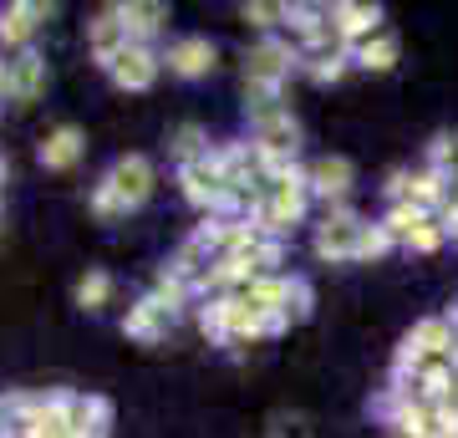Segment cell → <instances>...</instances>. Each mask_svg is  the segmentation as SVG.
Segmentation results:
<instances>
[{
  "label": "cell",
  "mask_w": 458,
  "mask_h": 438,
  "mask_svg": "<svg viewBox=\"0 0 458 438\" xmlns=\"http://www.w3.org/2000/svg\"><path fill=\"white\" fill-rule=\"evenodd\" d=\"M301 62H306V56H301L291 41L265 36V41H255V47L245 51V82H270V87H280V82L291 77Z\"/></svg>",
  "instance_id": "6da1fadb"
},
{
  "label": "cell",
  "mask_w": 458,
  "mask_h": 438,
  "mask_svg": "<svg viewBox=\"0 0 458 438\" xmlns=\"http://www.w3.org/2000/svg\"><path fill=\"white\" fill-rule=\"evenodd\" d=\"M361 229H367V219H357L352 210H331L327 219L316 225V255L321 260H357Z\"/></svg>",
  "instance_id": "7a4b0ae2"
},
{
  "label": "cell",
  "mask_w": 458,
  "mask_h": 438,
  "mask_svg": "<svg viewBox=\"0 0 458 438\" xmlns=\"http://www.w3.org/2000/svg\"><path fill=\"white\" fill-rule=\"evenodd\" d=\"M377 21H382V5H367V0H342V5H331V26H336V41H342L346 51H357L361 41H372Z\"/></svg>",
  "instance_id": "3957f363"
},
{
  "label": "cell",
  "mask_w": 458,
  "mask_h": 438,
  "mask_svg": "<svg viewBox=\"0 0 458 438\" xmlns=\"http://www.w3.org/2000/svg\"><path fill=\"white\" fill-rule=\"evenodd\" d=\"M158 72H164V56L153 47H128L113 66H107V77H113L123 92H148V87L158 82Z\"/></svg>",
  "instance_id": "277c9868"
},
{
  "label": "cell",
  "mask_w": 458,
  "mask_h": 438,
  "mask_svg": "<svg viewBox=\"0 0 458 438\" xmlns=\"http://www.w3.org/2000/svg\"><path fill=\"white\" fill-rule=\"evenodd\" d=\"M107 184L117 189V199H123L128 210H138V204H148V194H153V163H148L143 153H123V159L107 168Z\"/></svg>",
  "instance_id": "5b68a950"
},
{
  "label": "cell",
  "mask_w": 458,
  "mask_h": 438,
  "mask_svg": "<svg viewBox=\"0 0 458 438\" xmlns=\"http://www.w3.org/2000/svg\"><path fill=\"white\" fill-rule=\"evenodd\" d=\"M214 41L209 36H179L174 47L164 51V66L174 72V77H183V82H199V77H209L214 72Z\"/></svg>",
  "instance_id": "8992f818"
},
{
  "label": "cell",
  "mask_w": 458,
  "mask_h": 438,
  "mask_svg": "<svg viewBox=\"0 0 458 438\" xmlns=\"http://www.w3.org/2000/svg\"><path fill=\"white\" fill-rule=\"evenodd\" d=\"M352 163L342 159V153H327V159H316L311 168H306V184H311L316 199H327L331 210H342V199L352 194Z\"/></svg>",
  "instance_id": "52a82bcc"
},
{
  "label": "cell",
  "mask_w": 458,
  "mask_h": 438,
  "mask_svg": "<svg viewBox=\"0 0 458 438\" xmlns=\"http://www.w3.org/2000/svg\"><path fill=\"white\" fill-rule=\"evenodd\" d=\"M87 47H92L98 66H113L117 56L132 47V41H128V26H123V16H117V5H102L98 16H92V26H87Z\"/></svg>",
  "instance_id": "ba28073f"
},
{
  "label": "cell",
  "mask_w": 458,
  "mask_h": 438,
  "mask_svg": "<svg viewBox=\"0 0 458 438\" xmlns=\"http://www.w3.org/2000/svg\"><path fill=\"white\" fill-rule=\"evenodd\" d=\"M174 316L179 311L168 306V301H158V296H143L138 306H128V316H123V331H128L132 341H164L168 337V326H174Z\"/></svg>",
  "instance_id": "9c48e42d"
},
{
  "label": "cell",
  "mask_w": 458,
  "mask_h": 438,
  "mask_svg": "<svg viewBox=\"0 0 458 438\" xmlns=\"http://www.w3.org/2000/svg\"><path fill=\"white\" fill-rule=\"evenodd\" d=\"M295 148H301V128H295L291 113H276L255 123V153L260 159H295Z\"/></svg>",
  "instance_id": "30bf717a"
},
{
  "label": "cell",
  "mask_w": 458,
  "mask_h": 438,
  "mask_svg": "<svg viewBox=\"0 0 458 438\" xmlns=\"http://www.w3.org/2000/svg\"><path fill=\"white\" fill-rule=\"evenodd\" d=\"M47 16H51V5H41V0H16V5H5V11H0V47H26L31 31Z\"/></svg>",
  "instance_id": "8fae6325"
},
{
  "label": "cell",
  "mask_w": 458,
  "mask_h": 438,
  "mask_svg": "<svg viewBox=\"0 0 458 438\" xmlns=\"http://www.w3.org/2000/svg\"><path fill=\"white\" fill-rule=\"evenodd\" d=\"M117 16L128 26L132 47H153V36L164 31V21H168V5H158V0H128V5H117Z\"/></svg>",
  "instance_id": "7c38bea8"
},
{
  "label": "cell",
  "mask_w": 458,
  "mask_h": 438,
  "mask_svg": "<svg viewBox=\"0 0 458 438\" xmlns=\"http://www.w3.org/2000/svg\"><path fill=\"white\" fill-rule=\"evenodd\" d=\"M47 92V56L41 51H21L16 62H11V102H36Z\"/></svg>",
  "instance_id": "4fadbf2b"
},
{
  "label": "cell",
  "mask_w": 458,
  "mask_h": 438,
  "mask_svg": "<svg viewBox=\"0 0 458 438\" xmlns=\"http://www.w3.org/2000/svg\"><path fill=\"white\" fill-rule=\"evenodd\" d=\"M82 159V133L77 128H56L41 138V168H72Z\"/></svg>",
  "instance_id": "5bb4252c"
},
{
  "label": "cell",
  "mask_w": 458,
  "mask_h": 438,
  "mask_svg": "<svg viewBox=\"0 0 458 438\" xmlns=\"http://www.w3.org/2000/svg\"><path fill=\"white\" fill-rule=\"evenodd\" d=\"M397 56H403V47H397V36H393V31H377L372 41H361V47L352 51V62L367 66V72H393Z\"/></svg>",
  "instance_id": "9a60e30c"
},
{
  "label": "cell",
  "mask_w": 458,
  "mask_h": 438,
  "mask_svg": "<svg viewBox=\"0 0 458 438\" xmlns=\"http://www.w3.org/2000/svg\"><path fill=\"white\" fill-rule=\"evenodd\" d=\"M301 66H306V77H311V82H321V87H327V82H342V72L352 66V51H346V47L321 51V56H306Z\"/></svg>",
  "instance_id": "2e32d148"
},
{
  "label": "cell",
  "mask_w": 458,
  "mask_h": 438,
  "mask_svg": "<svg viewBox=\"0 0 458 438\" xmlns=\"http://www.w3.org/2000/svg\"><path fill=\"white\" fill-rule=\"evenodd\" d=\"M107 301H113V276H107V271H87V276L77 280V306L102 311Z\"/></svg>",
  "instance_id": "e0dca14e"
},
{
  "label": "cell",
  "mask_w": 458,
  "mask_h": 438,
  "mask_svg": "<svg viewBox=\"0 0 458 438\" xmlns=\"http://www.w3.org/2000/svg\"><path fill=\"white\" fill-rule=\"evenodd\" d=\"M174 153H179V163H194V159H209V133L199 128V123H183L179 133H174Z\"/></svg>",
  "instance_id": "ac0fdd59"
},
{
  "label": "cell",
  "mask_w": 458,
  "mask_h": 438,
  "mask_svg": "<svg viewBox=\"0 0 458 438\" xmlns=\"http://www.w3.org/2000/svg\"><path fill=\"white\" fill-rule=\"evenodd\" d=\"M423 219H428V214L418 210V204H408V199H403V204H393V210H387V219H382V225H387V235H393V240H408Z\"/></svg>",
  "instance_id": "d6986e66"
},
{
  "label": "cell",
  "mask_w": 458,
  "mask_h": 438,
  "mask_svg": "<svg viewBox=\"0 0 458 438\" xmlns=\"http://www.w3.org/2000/svg\"><path fill=\"white\" fill-rule=\"evenodd\" d=\"M428 168H443L448 179H458V133H438L428 148Z\"/></svg>",
  "instance_id": "ffe728a7"
},
{
  "label": "cell",
  "mask_w": 458,
  "mask_h": 438,
  "mask_svg": "<svg viewBox=\"0 0 458 438\" xmlns=\"http://www.w3.org/2000/svg\"><path fill=\"white\" fill-rule=\"evenodd\" d=\"M92 214H98V219H123V214H128V204L117 199V189H113L107 179L92 189Z\"/></svg>",
  "instance_id": "44dd1931"
},
{
  "label": "cell",
  "mask_w": 458,
  "mask_h": 438,
  "mask_svg": "<svg viewBox=\"0 0 458 438\" xmlns=\"http://www.w3.org/2000/svg\"><path fill=\"white\" fill-rule=\"evenodd\" d=\"M393 235H387V225H367L361 229V250H357V260H377V255H387L393 250Z\"/></svg>",
  "instance_id": "7402d4cb"
},
{
  "label": "cell",
  "mask_w": 458,
  "mask_h": 438,
  "mask_svg": "<svg viewBox=\"0 0 458 438\" xmlns=\"http://www.w3.org/2000/svg\"><path fill=\"white\" fill-rule=\"evenodd\" d=\"M240 16H245L255 31H270V26H280V21H285V5H260V0H255V5H245V11H240Z\"/></svg>",
  "instance_id": "603a6c76"
},
{
  "label": "cell",
  "mask_w": 458,
  "mask_h": 438,
  "mask_svg": "<svg viewBox=\"0 0 458 438\" xmlns=\"http://www.w3.org/2000/svg\"><path fill=\"white\" fill-rule=\"evenodd\" d=\"M443 235H448V229H443L438 219H423V225H418V229H412V235H408V245H412V250H423V255H428V250H438V245H443Z\"/></svg>",
  "instance_id": "cb8c5ba5"
},
{
  "label": "cell",
  "mask_w": 458,
  "mask_h": 438,
  "mask_svg": "<svg viewBox=\"0 0 458 438\" xmlns=\"http://www.w3.org/2000/svg\"><path fill=\"white\" fill-rule=\"evenodd\" d=\"M270 438H311V434H306V418H276Z\"/></svg>",
  "instance_id": "d4e9b609"
},
{
  "label": "cell",
  "mask_w": 458,
  "mask_h": 438,
  "mask_svg": "<svg viewBox=\"0 0 458 438\" xmlns=\"http://www.w3.org/2000/svg\"><path fill=\"white\" fill-rule=\"evenodd\" d=\"M0 98H11V62H0Z\"/></svg>",
  "instance_id": "484cf974"
},
{
  "label": "cell",
  "mask_w": 458,
  "mask_h": 438,
  "mask_svg": "<svg viewBox=\"0 0 458 438\" xmlns=\"http://www.w3.org/2000/svg\"><path fill=\"white\" fill-rule=\"evenodd\" d=\"M0 413H5V403H0Z\"/></svg>",
  "instance_id": "4316f807"
},
{
  "label": "cell",
  "mask_w": 458,
  "mask_h": 438,
  "mask_svg": "<svg viewBox=\"0 0 458 438\" xmlns=\"http://www.w3.org/2000/svg\"><path fill=\"white\" fill-rule=\"evenodd\" d=\"M454 240H458V235H454Z\"/></svg>",
  "instance_id": "83f0119b"
}]
</instances>
